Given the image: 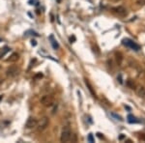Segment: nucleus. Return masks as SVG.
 <instances>
[{
  "label": "nucleus",
  "mask_w": 145,
  "mask_h": 143,
  "mask_svg": "<svg viewBox=\"0 0 145 143\" xmlns=\"http://www.w3.org/2000/svg\"><path fill=\"white\" fill-rule=\"evenodd\" d=\"M136 94H137V96H139L140 98H145V88L144 87H137L136 90Z\"/></svg>",
  "instance_id": "nucleus-9"
},
{
  "label": "nucleus",
  "mask_w": 145,
  "mask_h": 143,
  "mask_svg": "<svg viewBox=\"0 0 145 143\" xmlns=\"http://www.w3.org/2000/svg\"><path fill=\"white\" fill-rule=\"evenodd\" d=\"M9 50H10V48H8V47H5V48H1V49H0V59H1L2 57L5 56V55L9 52Z\"/></svg>",
  "instance_id": "nucleus-11"
},
{
  "label": "nucleus",
  "mask_w": 145,
  "mask_h": 143,
  "mask_svg": "<svg viewBox=\"0 0 145 143\" xmlns=\"http://www.w3.org/2000/svg\"><path fill=\"white\" fill-rule=\"evenodd\" d=\"M0 70H1V66H0Z\"/></svg>",
  "instance_id": "nucleus-17"
},
{
  "label": "nucleus",
  "mask_w": 145,
  "mask_h": 143,
  "mask_svg": "<svg viewBox=\"0 0 145 143\" xmlns=\"http://www.w3.org/2000/svg\"><path fill=\"white\" fill-rule=\"evenodd\" d=\"M72 131L69 126H64L61 131V136H60V140L61 142H68L72 138Z\"/></svg>",
  "instance_id": "nucleus-1"
},
{
  "label": "nucleus",
  "mask_w": 145,
  "mask_h": 143,
  "mask_svg": "<svg viewBox=\"0 0 145 143\" xmlns=\"http://www.w3.org/2000/svg\"><path fill=\"white\" fill-rule=\"evenodd\" d=\"M128 122L131 123V124H133V123H138V120L136 119L134 116H133V115L130 114V115L128 116Z\"/></svg>",
  "instance_id": "nucleus-12"
},
{
  "label": "nucleus",
  "mask_w": 145,
  "mask_h": 143,
  "mask_svg": "<svg viewBox=\"0 0 145 143\" xmlns=\"http://www.w3.org/2000/svg\"><path fill=\"white\" fill-rule=\"evenodd\" d=\"M37 45L36 41H34V40H33V41H32V45Z\"/></svg>",
  "instance_id": "nucleus-16"
},
{
  "label": "nucleus",
  "mask_w": 145,
  "mask_h": 143,
  "mask_svg": "<svg viewBox=\"0 0 145 143\" xmlns=\"http://www.w3.org/2000/svg\"><path fill=\"white\" fill-rule=\"evenodd\" d=\"M48 124H49V120H48L47 117L44 116L43 117V118H41V120L37 123V126H36V127H37V130H38L39 131H43L44 130L47 129Z\"/></svg>",
  "instance_id": "nucleus-4"
},
{
  "label": "nucleus",
  "mask_w": 145,
  "mask_h": 143,
  "mask_svg": "<svg viewBox=\"0 0 145 143\" xmlns=\"http://www.w3.org/2000/svg\"><path fill=\"white\" fill-rule=\"evenodd\" d=\"M123 45H125L126 47H128V48H132L133 50L137 51V50L140 49V47H139L138 45H136V43L133 42V41L130 40V39H124L123 40Z\"/></svg>",
  "instance_id": "nucleus-5"
},
{
  "label": "nucleus",
  "mask_w": 145,
  "mask_h": 143,
  "mask_svg": "<svg viewBox=\"0 0 145 143\" xmlns=\"http://www.w3.org/2000/svg\"><path fill=\"white\" fill-rule=\"evenodd\" d=\"M112 116L113 117H115V118H117V120H120V121H121V117L120 116H118V115H116V114H114V113H112Z\"/></svg>",
  "instance_id": "nucleus-15"
},
{
  "label": "nucleus",
  "mask_w": 145,
  "mask_h": 143,
  "mask_svg": "<svg viewBox=\"0 0 145 143\" xmlns=\"http://www.w3.org/2000/svg\"><path fill=\"white\" fill-rule=\"evenodd\" d=\"M19 59V55H18L17 52H14V53L10 56L9 59H7V62H11V63H15L17 62L18 60Z\"/></svg>",
  "instance_id": "nucleus-8"
},
{
  "label": "nucleus",
  "mask_w": 145,
  "mask_h": 143,
  "mask_svg": "<svg viewBox=\"0 0 145 143\" xmlns=\"http://www.w3.org/2000/svg\"><path fill=\"white\" fill-rule=\"evenodd\" d=\"M87 139H88L89 142H94V138H93V134H90L88 135V137H87Z\"/></svg>",
  "instance_id": "nucleus-14"
},
{
  "label": "nucleus",
  "mask_w": 145,
  "mask_h": 143,
  "mask_svg": "<svg viewBox=\"0 0 145 143\" xmlns=\"http://www.w3.org/2000/svg\"><path fill=\"white\" fill-rule=\"evenodd\" d=\"M37 123H38V121H37L36 118H34V117H29V118L27 119L26 123H25V127H26L27 129H33L37 126Z\"/></svg>",
  "instance_id": "nucleus-6"
},
{
  "label": "nucleus",
  "mask_w": 145,
  "mask_h": 143,
  "mask_svg": "<svg viewBox=\"0 0 145 143\" xmlns=\"http://www.w3.org/2000/svg\"><path fill=\"white\" fill-rule=\"evenodd\" d=\"M18 74H19V69H18V66H11V67H9V68L7 69L6 71L7 78H16Z\"/></svg>",
  "instance_id": "nucleus-3"
},
{
  "label": "nucleus",
  "mask_w": 145,
  "mask_h": 143,
  "mask_svg": "<svg viewBox=\"0 0 145 143\" xmlns=\"http://www.w3.org/2000/svg\"><path fill=\"white\" fill-rule=\"evenodd\" d=\"M113 12L115 13V14H117L118 16H120V17H124V16L127 15V10L125 9L124 7H122V6L113 8Z\"/></svg>",
  "instance_id": "nucleus-7"
},
{
  "label": "nucleus",
  "mask_w": 145,
  "mask_h": 143,
  "mask_svg": "<svg viewBox=\"0 0 145 143\" xmlns=\"http://www.w3.org/2000/svg\"><path fill=\"white\" fill-rule=\"evenodd\" d=\"M43 76H44V75H43V74L39 73V74H37V75H34V79H39V78H42Z\"/></svg>",
  "instance_id": "nucleus-13"
},
{
  "label": "nucleus",
  "mask_w": 145,
  "mask_h": 143,
  "mask_svg": "<svg viewBox=\"0 0 145 143\" xmlns=\"http://www.w3.org/2000/svg\"><path fill=\"white\" fill-rule=\"evenodd\" d=\"M40 103L44 106H51L53 104V97L51 95H44L40 99Z\"/></svg>",
  "instance_id": "nucleus-2"
},
{
  "label": "nucleus",
  "mask_w": 145,
  "mask_h": 143,
  "mask_svg": "<svg viewBox=\"0 0 145 143\" xmlns=\"http://www.w3.org/2000/svg\"><path fill=\"white\" fill-rule=\"evenodd\" d=\"M49 40L51 41V45H52V47H53L54 49H58L59 48V45H58V43H57L56 40H54L53 36H49Z\"/></svg>",
  "instance_id": "nucleus-10"
}]
</instances>
